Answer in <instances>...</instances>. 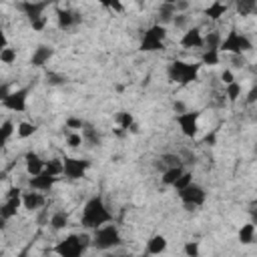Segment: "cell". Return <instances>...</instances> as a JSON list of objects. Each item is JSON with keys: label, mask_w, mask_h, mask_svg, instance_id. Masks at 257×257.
Returning a JSON list of instances; mask_svg holds the SVG:
<instances>
[{"label": "cell", "mask_w": 257, "mask_h": 257, "mask_svg": "<svg viewBox=\"0 0 257 257\" xmlns=\"http://www.w3.org/2000/svg\"><path fill=\"white\" fill-rule=\"evenodd\" d=\"M106 223H112V213L108 211V207L100 195H92L82 207L80 225L88 231H96L98 227H102Z\"/></svg>", "instance_id": "cell-1"}, {"label": "cell", "mask_w": 257, "mask_h": 257, "mask_svg": "<svg viewBox=\"0 0 257 257\" xmlns=\"http://www.w3.org/2000/svg\"><path fill=\"white\" fill-rule=\"evenodd\" d=\"M88 247H90V237L86 233H72L60 239L52 247V251L58 257H82Z\"/></svg>", "instance_id": "cell-2"}, {"label": "cell", "mask_w": 257, "mask_h": 257, "mask_svg": "<svg viewBox=\"0 0 257 257\" xmlns=\"http://www.w3.org/2000/svg\"><path fill=\"white\" fill-rule=\"evenodd\" d=\"M199 70H201V64H197V62L173 60L167 66V76H169L171 82H175L179 86H187V84H191L199 78Z\"/></svg>", "instance_id": "cell-3"}, {"label": "cell", "mask_w": 257, "mask_h": 257, "mask_svg": "<svg viewBox=\"0 0 257 257\" xmlns=\"http://www.w3.org/2000/svg\"><path fill=\"white\" fill-rule=\"evenodd\" d=\"M120 245H122L120 231L112 223H106V225L98 227L90 237V247H94L98 251H110V249H116Z\"/></svg>", "instance_id": "cell-4"}, {"label": "cell", "mask_w": 257, "mask_h": 257, "mask_svg": "<svg viewBox=\"0 0 257 257\" xmlns=\"http://www.w3.org/2000/svg\"><path fill=\"white\" fill-rule=\"evenodd\" d=\"M253 50V40L245 34V32H239L237 28H231L229 34L225 38H221V44H219V52H227L229 56L231 54H245Z\"/></svg>", "instance_id": "cell-5"}, {"label": "cell", "mask_w": 257, "mask_h": 257, "mask_svg": "<svg viewBox=\"0 0 257 257\" xmlns=\"http://www.w3.org/2000/svg\"><path fill=\"white\" fill-rule=\"evenodd\" d=\"M48 6H50V2H20V4H18V8H20V10L24 12V16L28 18L32 30H36V32L44 30V26H46V22H48V18L44 16V10H46Z\"/></svg>", "instance_id": "cell-6"}, {"label": "cell", "mask_w": 257, "mask_h": 257, "mask_svg": "<svg viewBox=\"0 0 257 257\" xmlns=\"http://www.w3.org/2000/svg\"><path fill=\"white\" fill-rule=\"evenodd\" d=\"M165 38H167V28L153 24L145 30L143 38H141V50L143 52H157V50H165Z\"/></svg>", "instance_id": "cell-7"}, {"label": "cell", "mask_w": 257, "mask_h": 257, "mask_svg": "<svg viewBox=\"0 0 257 257\" xmlns=\"http://www.w3.org/2000/svg\"><path fill=\"white\" fill-rule=\"evenodd\" d=\"M20 207H22V191L18 187H10L6 199L0 203V219L10 221L12 217H16Z\"/></svg>", "instance_id": "cell-8"}, {"label": "cell", "mask_w": 257, "mask_h": 257, "mask_svg": "<svg viewBox=\"0 0 257 257\" xmlns=\"http://www.w3.org/2000/svg\"><path fill=\"white\" fill-rule=\"evenodd\" d=\"M90 167V161L86 159H76V157H64L62 159V175L68 179V181H78L86 175Z\"/></svg>", "instance_id": "cell-9"}, {"label": "cell", "mask_w": 257, "mask_h": 257, "mask_svg": "<svg viewBox=\"0 0 257 257\" xmlns=\"http://www.w3.org/2000/svg\"><path fill=\"white\" fill-rule=\"evenodd\" d=\"M177 193H179L181 203H183L189 211H193V207H201V205L205 203V199H207L205 189H203L201 185H197V183H191L189 187H185V189H181V191H177Z\"/></svg>", "instance_id": "cell-10"}, {"label": "cell", "mask_w": 257, "mask_h": 257, "mask_svg": "<svg viewBox=\"0 0 257 257\" xmlns=\"http://www.w3.org/2000/svg\"><path fill=\"white\" fill-rule=\"evenodd\" d=\"M28 94H30V86L12 90L0 104H2L6 110H12V112H24V110H26V102H28Z\"/></svg>", "instance_id": "cell-11"}, {"label": "cell", "mask_w": 257, "mask_h": 257, "mask_svg": "<svg viewBox=\"0 0 257 257\" xmlns=\"http://www.w3.org/2000/svg\"><path fill=\"white\" fill-rule=\"evenodd\" d=\"M177 124L187 139H195L199 135V112L187 110L183 114H177Z\"/></svg>", "instance_id": "cell-12"}, {"label": "cell", "mask_w": 257, "mask_h": 257, "mask_svg": "<svg viewBox=\"0 0 257 257\" xmlns=\"http://www.w3.org/2000/svg\"><path fill=\"white\" fill-rule=\"evenodd\" d=\"M82 22V14L72 8H56V24L60 30H72Z\"/></svg>", "instance_id": "cell-13"}, {"label": "cell", "mask_w": 257, "mask_h": 257, "mask_svg": "<svg viewBox=\"0 0 257 257\" xmlns=\"http://www.w3.org/2000/svg\"><path fill=\"white\" fill-rule=\"evenodd\" d=\"M58 181V177H52V175H48V173H40V175H36V177H30V181H28V187L32 189V191H38V193H48L52 187H54V183Z\"/></svg>", "instance_id": "cell-14"}, {"label": "cell", "mask_w": 257, "mask_h": 257, "mask_svg": "<svg viewBox=\"0 0 257 257\" xmlns=\"http://www.w3.org/2000/svg\"><path fill=\"white\" fill-rule=\"evenodd\" d=\"M179 44L183 48H203V32L199 26H193V28H187L179 40Z\"/></svg>", "instance_id": "cell-15"}, {"label": "cell", "mask_w": 257, "mask_h": 257, "mask_svg": "<svg viewBox=\"0 0 257 257\" xmlns=\"http://www.w3.org/2000/svg\"><path fill=\"white\" fill-rule=\"evenodd\" d=\"M52 56H54V48H52L50 44H40V46L34 48V52H32V56H30V64L36 66V68H42V66L48 64V60H50Z\"/></svg>", "instance_id": "cell-16"}, {"label": "cell", "mask_w": 257, "mask_h": 257, "mask_svg": "<svg viewBox=\"0 0 257 257\" xmlns=\"http://www.w3.org/2000/svg\"><path fill=\"white\" fill-rule=\"evenodd\" d=\"M44 159L36 153V151H28L26 155H24V169H26V173L30 175V177H36V175H40L42 171H44Z\"/></svg>", "instance_id": "cell-17"}, {"label": "cell", "mask_w": 257, "mask_h": 257, "mask_svg": "<svg viewBox=\"0 0 257 257\" xmlns=\"http://www.w3.org/2000/svg\"><path fill=\"white\" fill-rule=\"evenodd\" d=\"M46 203V197L42 195V193H38V191H22V207L26 209V211H36V209H40L42 205Z\"/></svg>", "instance_id": "cell-18"}, {"label": "cell", "mask_w": 257, "mask_h": 257, "mask_svg": "<svg viewBox=\"0 0 257 257\" xmlns=\"http://www.w3.org/2000/svg\"><path fill=\"white\" fill-rule=\"evenodd\" d=\"M177 10H175V2L167 0V2H161L159 4V10H157V22L159 26H165V24H171L173 18H175Z\"/></svg>", "instance_id": "cell-19"}, {"label": "cell", "mask_w": 257, "mask_h": 257, "mask_svg": "<svg viewBox=\"0 0 257 257\" xmlns=\"http://www.w3.org/2000/svg\"><path fill=\"white\" fill-rule=\"evenodd\" d=\"M155 167H157L161 173H165L167 169H173V167H185V165H183V161H181L179 155H175V153H165V155L157 157Z\"/></svg>", "instance_id": "cell-20"}, {"label": "cell", "mask_w": 257, "mask_h": 257, "mask_svg": "<svg viewBox=\"0 0 257 257\" xmlns=\"http://www.w3.org/2000/svg\"><path fill=\"white\" fill-rule=\"evenodd\" d=\"M167 237L165 235H153L149 241H147V255H161L167 251Z\"/></svg>", "instance_id": "cell-21"}, {"label": "cell", "mask_w": 257, "mask_h": 257, "mask_svg": "<svg viewBox=\"0 0 257 257\" xmlns=\"http://www.w3.org/2000/svg\"><path fill=\"white\" fill-rule=\"evenodd\" d=\"M70 225V219H68V213L66 211H54L50 215V229L52 231H62Z\"/></svg>", "instance_id": "cell-22"}, {"label": "cell", "mask_w": 257, "mask_h": 257, "mask_svg": "<svg viewBox=\"0 0 257 257\" xmlns=\"http://www.w3.org/2000/svg\"><path fill=\"white\" fill-rule=\"evenodd\" d=\"M80 137H82V143H88L90 147H98V145L102 143L100 133H98L92 124H86V126L80 131Z\"/></svg>", "instance_id": "cell-23"}, {"label": "cell", "mask_w": 257, "mask_h": 257, "mask_svg": "<svg viewBox=\"0 0 257 257\" xmlns=\"http://www.w3.org/2000/svg\"><path fill=\"white\" fill-rule=\"evenodd\" d=\"M227 10H229L227 4H223V2H213V4H209V6L205 8V16H207L209 20H219L221 16H225Z\"/></svg>", "instance_id": "cell-24"}, {"label": "cell", "mask_w": 257, "mask_h": 257, "mask_svg": "<svg viewBox=\"0 0 257 257\" xmlns=\"http://www.w3.org/2000/svg\"><path fill=\"white\" fill-rule=\"evenodd\" d=\"M14 131H16V124L10 118H6L4 122H0V149L6 147V143L10 141V137L14 135Z\"/></svg>", "instance_id": "cell-25"}, {"label": "cell", "mask_w": 257, "mask_h": 257, "mask_svg": "<svg viewBox=\"0 0 257 257\" xmlns=\"http://www.w3.org/2000/svg\"><path fill=\"white\" fill-rule=\"evenodd\" d=\"M237 237H239V241H241L243 245H251V243L255 241V225H253V223H245V225H241Z\"/></svg>", "instance_id": "cell-26"}, {"label": "cell", "mask_w": 257, "mask_h": 257, "mask_svg": "<svg viewBox=\"0 0 257 257\" xmlns=\"http://www.w3.org/2000/svg\"><path fill=\"white\" fill-rule=\"evenodd\" d=\"M219 44H221V34L217 30H209L203 36V48L205 50H219Z\"/></svg>", "instance_id": "cell-27"}, {"label": "cell", "mask_w": 257, "mask_h": 257, "mask_svg": "<svg viewBox=\"0 0 257 257\" xmlns=\"http://www.w3.org/2000/svg\"><path fill=\"white\" fill-rule=\"evenodd\" d=\"M183 173H185V167H173V169H167L165 173H161V175H163L161 181H163L165 185H171V187H173V185L177 183V179H179Z\"/></svg>", "instance_id": "cell-28"}, {"label": "cell", "mask_w": 257, "mask_h": 257, "mask_svg": "<svg viewBox=\"0 0 257 257\" xmlns=\"http://www.w3.org/2000/svg\"><path fill=\"white\" fill-rule=\"evenodd\" d=\"M116 124H118L120 131L128 133V128L135 124V116L128 110H120V112H116Z\"/></svg>", "instance_id": "cell-29"}, {"label": "cell", "mask_w": 257, "mask_h": 257, "mask_svg": "<svg viewBox=\"0 0 257 257\" xmlns=\"http://www.w3.org/2000/svg\"><path fill=\"white\" fill-rule=\"evenodd\" d=\"M223 94H225V100H229V102H237L239 96H241V84H239L237 80L231 82V84H227V86L223 88Z\"/></svg>", "instance_id": "cell-30"}, {"label": "cell", "mask_w": 257, "mask_h": 257, "mask_svg": "<svg viewBox=\"0 0 257 257\" xmlns=\"http://www.w3.org/2000/svg\"><path fill=\"white\" fill-rule=\"evenodd\" d=\"M235 8H237V12L241 16H249V14H253L257 10V2L255 0H237Z\"/></svg>", "instance_id": "cell-31"}, {"label": "cell", "mask_w": 257, "mask_h": 257, "mask_svg": "<svg viewBox=\"0 0 257 257\" xmlns=\"http://www.w3.org/2000/svg\"><path fill=\"white\" fill-rule=\"evenodd\" d=\"M44 173L60 179V175H62V159H48L44 163Z\"/></svg>", "instance_id": "cell-32"}, {"label": "cell", "mask_w": 257, "mask_h": 257, "mask_svg": "<svg viewBox=\"0 0 257 257\" xmlns=\"http://www.w3.org/2000/svg\"><path fill=\"white\" fill-rule=\"evenodd\" d=\"M219 62H221L219 50H203V54H201V64H205V66H217Z\"/></svg>", "instance_id": "cell-33"}, {"label": "cell", "mask_w": 257, "mask_h": 257, "mask_svg": "<svg viewBox=\"0 0 257 257\" xmlns=\"http://www.w3.org/2000/svg\"><path fill=\"white\" fill-rule=\"evenodd\" d=\"M34 133H36V124H34V122L22 120V122L16 126V135H18L20 139H28V137H32Z\"/></svg>", "instance_id": "cell-34"}, {"label": "cell", "mask_w": 257, "mask_h": 257, "mask_svg": "<svg viewBox=\"0 0 257 257\" xmlns=\"http://www.w3.org/2000/svg\"><path fill=\"white\" fill-rule=\"evenodd\" d=\"M183 251L187 257H201V249H199V243L197 241H187L183 245Z\"/></svg>", "instance_id": "cell-35"}, {"label": "cell", "mask_w": 257, "mask_h": 257, "mask_svg": "<svg viewBox=\"0 0 257 257\" xmlns=\"http://www.w3.org/2000/svg\"><path fill=\"white\" fill-rule=\"evenodd\" d=\"M191 183H193V175H191L189 171H185V173H183V175H181V177L177 179V183H175L173 187H175L177 191H181V189H185V187H189Z\"/></svg>", "instance_id": "cell-36"}, {"label": "cell", "mask_w": 257, "mask_h": 257, "mask_svg": "<svg viewBox=\"0 0 257 257\" xmlns=\"http://www.w3.org/2000/svg\"><path fill=\"white\" fill-rule=\"evenodd\" d=\"M14 60H16V50H14V48L6 46L4 50H0V62H4V64H12Z\"/></svg>", "instance_id": "cell-37"}, {"label": "cell", "mask_w": 257, "mask_h": 257, "mask_svg": "<svg viewBox=\"0 0 257 257\" xmlns=\"http://www.w3.org/2000/svg\"><path fill=\"white\" fill-rule=\"evenodd\" d=\"M66 145H68L70 149H78V147L82 145L80 133H68V135H66Z\"/></svg>", "instance_id": "cell-38"}, {"label": "cell", "mask_w": 257, "mask_h": 257, "mask_svg": "<svg viewBox=\"0 0 257 257\" xmlns=\"http://www.w3.org/2000/svg\"><path fill=\"white\" fill-rule=\"evenodd\" d=\"M88 122L86 120H82V118H78V116H68L66 118V128H84Z\"/></svg>", "instance_id": "cell-39"}, {"label": "cell", "mask_w": 257, "mask_h": 257, "mask_svg": "<svg viewBox=\"0 0 257 257\" xmlns=\"http://www.w3.org/2000/svg\"><path fill=\"white\" fill-rule=\"evenodd\" d=\"M171 24H175L177 28H187V24H189V14H175V18H173V22Z\"/></svg>", "instance_id": "cell-40"}, {"label": "cell", "mask_w": 257, "mask_h": 257, "mask_svg": "<svg viewBox=\"0 0 257 257\" xmlns=\"http://www.w3.org/2000/svg\"><path fill=\"white\" fill-rule=\"evenodd\" d=\"M46 78H48L50 84H64L66 82V76L64 74H56V72H48Z\"/></svg>", "instance_id": "cell-41"}, {"label": "cell", "mask_w": 257, "mask_h": 257, "mask_svg": "<svg viewBox=\"0 0 257 257\" xmlns=\"http://www.w3.org/2000/svg\"><path fill=\"white\" fill-rule=\"evenodd\" d=\"M231 62H233L235 68H243L247 64L245 62V56H241V54H231Z\"/></svg>", "instance_id": "cell-42"}, {"label": "cell", "mask_w": 257, "mask_h": 257, "mask_svg": "<svg viewBox=\"0 0 257 257\" xmlns=\"http://www.w3.org/2000/svg\"><path fill=\"white\" fill-rule=\"evenodd\" d=\"M221 80H223V84L227 86V84H231V82H235V76H233V72H231L229 68H225V70L221 72Z\"/></svg>", "instance_id": "cell-43"}, {"label": "cell", "mask_w": 257, "mask_h": 257, "mask_svg": "<svg viewBox=\"0 0 257 257\" xmlns=\"http://www.w3.org/2000/svg\"><path fill=\"white\" fill-rule=\"evenodd\" d=\"M173 110H175V114H183V112H187L189 108L185 106L183 100H175V102H173Z\"/></svg>", "instance_id": "cell-44"}, {"label": "cell", "mask_w": 257, "mask_h": 257, "mask_svg": "<svg viewBox=\"0 0 257 257\" xmlns=\"http://www.w3.org/2000/svg\"><path fill=\"white\" fill-rule=\"evenodd\" d=\"M10 92H12V90H10V84H8V82H0V102H2Z\"/></svg>", "instance_id": "cell-45"}, {"label": "cell", "mask_w": 257, "mask_h": 257, "mask_svg": "<svg viewBox=\"0 0 257 257\" xmlns=\"http://www.w3.org/2000/svg\"><path fill=\"white\" fill-rule=\"evenodd\" d=\"M257 100V86H251V90L247 92V98H245V102L247 104H253Z\"/></svg>", "instance_id": "cell-46"}, {"label": "cell", "mask_w": 257, "mask_h": 257, "mask_svg": "<svg viewBox=\"0 0 257 257\" xmlns=\"http://www.w3.org/2000/svg\"><path fill=\"white\" fill-rule=\"evenodd\" d=\"M102 6H104V8H108V10H116V12H120V10L124 8L120 2H102Z\"/></svg>", "instance_id": "cell-47"}, {"label": "cell", "mask_w": 257, "mask_h": 257, "mask_svg": "<svg viewBox=\"0 0 257 257\" xmlns=\"http://www.w3.org/2000/svg\"><path fill=\"white\" fill-rule=\"evenodd\" d=\"M8 46V38H6V34H4V30L0 28V50H4Z\"/></svg>", "instance_id": "cell-48"}, {"label": "cell", "mask_w": 257, "mask_h": 257, "mask_svg": "<svg viewBox=\"0 0 257 257\" xmlns=\"http://www.w3.org/2000/svg\"><path fill=\"white\" fill-rule=\"evenodd\" d=\"M203 143H211V145H213V143H215V131H213L211 135H207V137L203 139Z\"/></svg>", "instance_id": "cell-49"}, {"label": "cell", "mask_w": 257, "mask_h": 257, "mask_svg": "<svg viewBox=\"0 0 257 257\" xmlns=\"http://www.w3.org/2000/svg\"><path fill=\"white\" fill-rule=\"evenodd\" d=\"M28 253H30V247H24V249H22V251H20L16 257H28Z\"/></svg>", "instance_id": "cell-50"}, {"label": "cell", "mask_w": 257, "mask_h": 257, "mask_svg": "<svg viewBox=\"0 0 257 257\" xmlns=\"http://www.w3.org/2000/svg\"><path fill=\"white\" fill-rule=\"evenodd\" d=\"M104 257H128L126 253H110V255H104Z\"/></svg>", "instance_id": "cell-51"}, {"label": "cell", "mask_w": 257, "mask_h": 257, "mask_svg": "<svg viewBox=\"0 0 257 257\" xmlns=\"http://www.w3.org/2000/svg\"><path fill=\"white\" fill-rule=\"evenodd\" d=\"M6 223H8V221H4V219H0V231H2L4 227H6Z\"/></svg>", "instance_id": "cell-52"}, {"label": "cell", "mask_w": 257, "mask_h": 257, "mask_svg": "<svg viewBox=\"0 0 257 257\" xmlns=\"http://www.w3.org/2000/svg\"><path fill=\"white\" fill-rule=\"evenodd\" d=\"M141 257H151V255H147V253H145V255H141Z\"/></svg>", "instance_id": "cell-53"}, {"label": "cell", "mask_w": 257, "mask_h": 257, "mask_svg": "<svg viewBox=\"0 0 257 257\" xmlns=\"http://www.w3.org/2000/svg\"><path fill=\"white\" fill-rule=\"evenodd\" d=\"M0 181H2V175H0Z\"/></svg>", "instance_id": "cell-54"}]
</instances>
